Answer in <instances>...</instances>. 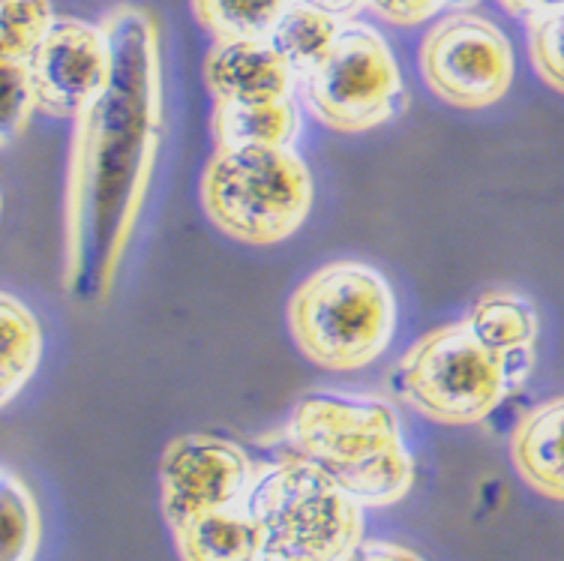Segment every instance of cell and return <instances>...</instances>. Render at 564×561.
I'll use <instances>...</instances> for the list:
<instances>
[{
    "mask_svg": "<svg viewBox=\"0 0 564 561\" xmlns=\"http://www.w3.org/2000/svg\"><path fill=\"white\" fill-rule=\"evenodd\" d=\"M301 3H310L315 10H325L330 15H337L339 22H346L351 15H358L364 7H367V0H301Z\"/></svg>",
    "mask_w": 564,
    "mask_h": 561,
    "instance_id": "obj_26",
    "label": "cell"
},
{
    "mask_svg": "<svg viewBox=\"0 0 564 561\" xmlns=\"http://www.w3.org/2000/svg\"><path fill=\"white\" fill-rule=\"evenodd\" d=\"M247 508L261 561H348L364 543V505L297 451L261 465Z\"/></svg>",
    "mask_w": 564,
    "mask_h": 561,
    "instance_id": "obj_3",
    "label": "cell"
},
{
    "mask_svg": "<svg viewBox=\"0 0 564 561\" xmlns=\"http://www.w3.org/2000/svg\"><path fill=\"white\" fill-rule=\"evenodd\" d=\"M172 535L181 561H261V531L247 505L186 519Z\"/></svg>",
    "mask_w": 564,
    "mask_h": 561,
    "instance_id": "obj_14",
    "label": "cell"
},
{
    "mask_svg": "<svg viewBox=\"0 0 564 561\" xmlns=\"http://www.w3.org/2000/svg\"><path fill=\"white\" fill-rule=\"evenodd\" d=\"M529 22V54L543 85L564 94V7L532 15Z\"/></svg>",
    "mask_w": 564,
    "mask_h": 561,
    "instance_id": "obj_22",
    "label": "cell"
},
{
    "mask_svg": "<svg viewBox=\"0 0 564 561\" xmlns=\"http://www.w3.org/2000/svg\"><path fill=\"white\" fill-rule=\"evenodd\" d=\"M0 402L10 406L43 360V327L19 298H0Z\"/></svg>",
    "mask_w": 564,
    "mask_h": 561,
    "instance_id": "obj_15",
    "label": "cell"
},
{
    "mask_svg": "<svg viewBox=\"0 0 564 561\" xmlns=\"http://www.w3.org/2000/svg\"><path fill=\"white\" fill-rule=\"evenodd\" d=\"M0 526H3V555L0 561H33L43 543V514L31 486L3 468L0 475Z\"/></svg>",
    "mask_w": 564,
    "mask_h": 561,
    "instance_id": "obj_19",
    "label": "cell"
},
{
    "mask_svg": "<svg viewBox=\"0 0 564 561\" xmlns=\"http://www.w3.org/2000/svg\"><path fill=\"white\" fill-rule=\"evenodd\" d=\"M313 174L292 148H217L202 174V207L231 240L271 247L313 211Z\"/></svg>",
    "mask_w": 564,
    "mask_h": 561,
    "instance_id": "obj_6",
    "label": "cell"
},
{
    "mask_svg": "<svg viewBox=\"0 0 564 561\" xmlns=\"http://www.w3.org/2000/svg\"><path fill=\"white\" fill-rule=\"evenodd\" d=\"M294 0H189L196 22L214 40H271Z\"/></svg>",
    "mask_w": 564,
    "mask_h": 561,
    "instance_id": "obj_18",
    "label": "cell"
},
{
    "mask_svg": "<svg viewBox=\"0 0 564 561\" xmlns=\"http://www.w3.org/2000/svg\"><path fill=\"white\" fill-rule=\"evenodd\" d=\"M31 76L40 111L78 118L111 78V45L102 24L57 19L31 54Z\"/></svg>",
    "mask_w": 564,
    "mask_h": 561,
    "instance_id": "obj_10",
    "label": "cell"
},
{
    "mask_svg": "<svg viewBox=\"0 0 564 561\" xmlns=\"http://www.w3.org/2000/svg\"><path fill=\"white\" fill-rule=\"evenodd\" d=\"M343 24L346 22H339L330 12L294 0L273 28L271 43L282 54V61L292 66L294 78L301 82L325 61V54L337 43Z\"/></svg>",
    "mask_w": 564,
    "mask_h": 561,
    "instance_id": "obj_16",
    "label": "cell"
},
{
    "mask_svg": "<svg viewBox=\"0 0 564 561\" xmlns=\"http://www.w3.org/2000/svg\"><path fill=\"white\" fill-rule=\"evenodd\" d=\"M499 3L517 19H532V15H543V12L562 10L564 7V0H499Z\"/></svg>",
    "mask_w": 564,
    "mask_h": 561,
    "instance_id": "obj_25",
    "label": "cell"
},
{
    "mask_svg": "<svg viewBox=\"0 0 564 561\" xmlns=\"http://www.w3.org/2000/svg\"><path fill=\"white\" fill-rule=\"evenodd\" d=\"M36 108H40V103H36V87H33L31 61L0 57V130H3V148H10L12 139H19L28 130Z\"/></svg>",
    "mask_w": 564,
    "mask_h": 561,
    "instance_id": "obj_21",
    "label": "cell"
},
{
    "mask_svg": "<svg viewBox=\"0 0 564 561\" xmlns=\"http://www.w3.org/2000/svg\"><path fill=\"white\" fill-rule=\"evenodd\" d=\"M289 331L306 360L355 373L379 360L397 331V301L379 270L330 261L313 270L289 301Z\"/></svg>",
    "mask_w": 564,
    "mask_h": 561,
    "instance_id": "obj_4",
    "label": "cell"
},
{
    "mask_svg": "<svg viewBox=\"0 0 564 561\" xmlns=\"http://www.w3.org/2000/svg\"><path fill=\"white\" fill-rule=\"evenodd\" d=\"M55 22L48 0H0V57L31 61Z\"/></svg>",
    "mask_w": 564,
    "mask_h": 561,
    "instance_id": "obj_20",
    "label": "cell"
},
{
    "mask_svg": "<svg viewBox=\"0 0 564 561\" xmlns=\"http://www.w3.org/2000/svg\"><path fill=\"white\" fill-rule=\"evenodd\" d=\"M532 357V352H492L468 322L445 324L402 355L397 388L423 418L445 427H471L487 421L510 390L529 378Z\"/></svg>",
    "mask_w": 564,
    "mask_h": 561,
    "instance_id": "obj_5",
    "label": "cell"
},
{
    "mask_svg": "<svg viewBox=\"0 0 564 561\" xmlns=\"http://www.w3.org/2000/svg\"><path fill=\"white\" fill-rule=\"evenodd\" d=\"M348 561H426L402 543H391V540H364L358 552Z\"/></svg>",
    "mask_w": 564,
    "mask_h": 561,
    "instance_id": "obj_24",
    "label": "cell"
},
{
    "mask_svg": "<svg viewBox=\"0 0 564 561\" xmlns=\"http://www.w3.org/2000/svg\"><path fill=\"white\" fill-rule=\"evenodd\" d=\"M475 3H478V0H445L447 10H454V12L468 10V7H475Z\"/></svg>",
    "mask_w": 564,
    "mask_h": 561,
    "instance_id": "obj_27",
    "label": "cell"
},
{
    "mask_svg": "<svg viewBox=\"0 0 564 561\" xmlns=\"http://www.w3.org/2000/svg\"><path fill=\"white\" fill-rule=\"evenodd\" d=\"M367 7L388 24L414 28L433 19L445 7V0H367Z\"/></svg>",
    "mask_w": 564,
    "mask_h": 561,
    "instance_id": "obj_23",
    "label": "cell"
},
{
    "mask_svg": "<svg viewBox=\"0 0 564 561\" xmlns=\"http://www.w3.org/2000/svg\"><path fill=\"white\" fill-rule=\"evenodd\" d=\"M297 87L304 106L337 132L379 130L409 103L391 45L364 22L343 24L334 48Z\"/></svg>",
    "mask_w": 564,
    "mask_h": 561,
    "instance_id": "obj_7",
    "label": "cell"
},
{
    "mask_svg": "<svg viewBox=\"0 0 564 561\" xmlns=\"http://www.w3.org/2000/svg\"><path fill=\"white\" fill-rule=\"evenodd\" d=\"M423 85L454 108L496 106L513 82V48L499 24L471 10L435 22L421 43Z\"/></svg>",
    "mask_w": 564,
    "mask_h": 561,
    "instance_id": "obj_8",
    "label": "cell"
},
{
    "mask_svg": "<svg viewBox=\"0 0 564 561\" xmlns=\"http://www.w3.org/2000/svg\"><path fill=\"white\" fill-rule=\"evenodd\" d=\"M210 132L217 148H292L301 132V108L292 97L268 103L214 99Z\"/></svg>",
    "mask_w": 564,
    "mask_h": 561,
    "instance_id": "obj_13",
    "label": "cell"
},
{
    "mask_svg": "<svg viewBox=\"0 0 564 561\" xmlns=\"http://www.w3.org/2000/svg\"><path fill=\"white\" fill-rule=\"evenodd\" d=\"M468 327L475 331L484 346L501 355L532 352L538 339V313L522 294L513 292H487L471 303Z\"/></svg>",
    "mask_w": 564,
    "mask_h": 561,
    "instance_id": "obj_17",
    "label": "cell"
},
{
    "mask_svg": "<svg viewBox=\"0 0 564 561\" xmlns=\"http://www.w3.org/2000/svg\"><path fill=\"white\" fill-rule=\"evenodd\" d=\"M205 82L219 103L285 99L297 85L271 40H214L205 57Z\"/></svg>",
    "mask_w": 564,
    "mask_h": 561,
    "instance_id": "obj_11",
    "label": "cell"
},
{
    "mask_svg": "<svg viewBox=\"0 0 564 561\" xmlns=\"http://www.w3.org/2000/svg\"><path fill=\"white\" fill-rule=\"evenodd\" d=\"M256 465L238 442L189 432L165 444L160 460V508L169 529L210 510L247 505Z\"/></svg>",
    "mask_w": 564,
    "mask_h": 561,
    "instance_id": "obj_9",
    "label": "cell"
},
{
    "mask_svg": "<svg viewBox=\"0 0 564 561\" xmlns=\"http://www.w3.org/2000/svg\"><path fill=\"white\" fill-rule=\"evenodd\" d=\"M510 463L534 493L564 501V397L522 414L510 432Z\"/></svg>",
    "mask_w": 564,
    "mask_h": 561,
    "instance_id": "obj_12",
    "label": "cell"
},
{
    "mask_svg": "<svg viewBox=\"0 0 564 561\" xmlns=\"http://www.w3.org/2000/svg\"><path fill=\"white\" fill-rule=\"evenodd\" d=\"M285 439L364 508H391L412 493L414 460L400 418L384 400L306 393L292 409Z\"/></svg>",
    "mask_w": 564,
    "mask_h": 561,
    "instance_id": "obj_2",
    "label": "cell"
},
{
    "mask_svg": "<svg viewBox=\"0 0 564 561\" xmlns=\"http://www.w3.org/2000/svg\"><path fill=\"white\" fill-rule=\"evenodd\" d=\"M106 90L76 118L64 198V298L99 306L118 282L165 139L163 40L153 12L120 3L102 19Z\"/></svg>",
    "mask_w": 564,
    "mask_h": 561,
    "instance_id": "obj_1",
    "label": "cell"
}]
</instances>
